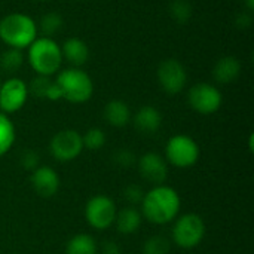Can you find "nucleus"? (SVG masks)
Listing matches in <instances>:
<instances>
[{
    "label": "nucleus",
    "mask_w": 254,
    "mask_h": 254,
    "mask_svg": "<svg viewBox=\"0 0 254 254\" xmlns=\"http://www.w3.org/2000/svg\"><path fill=\"white\" fill-rule=\"evenodd\" d=\"M141 216L153 225H167L179 217L182 199L176 189L159 185L144 193Z\"/></svg>",
    "instance_id": "obj_1"
},
{
    "label": "nucleus",
    "mask_w": 254,
    "mask_h": 254,
    "mask_svg": "<svg viewBox=\"0 0 254 254\" xmlns=\"http://www.w3.org/2000/svg\"><path fill=\"white\" fill-rule=\"evenodd\" d=\"M36 21L21 12L9 13L0 19V39L9 48L24 49L28 48L37 39Z\"/></svg>",
    "instance_id": "obj_2"
},
{
    "label": "nucleus",
    "mask_w": 254,
    "mask_h": 254,
    "mask_svg": "<svg viewBox=\"0 0 254 254\" xmlns=\"http://www.w3.org/2000/svg\"><path fill=\"white\" fill-rule=\"evenodd\" d=\"M61 46L52 37H37L28 46V63L39 76L55 74L63 64Z\"/></svg>",
    "instance_id": "obj_3"
},
{
    "label": "nucleus",
    "mask_w": 254,
    "mask_h": 254,
    "mask_svg": "<svg viewBox=\"0 0 254 254\" xmlns=\"http://www.w3.org/2000/svg\"><path fill=\"white\" fill-rule=\"evenodd\" d=\"M55 82L61 91V98L67 100L68 103H86L94 94V82L91 76L77 67L61 70Z\"/></svg>",
    "instance_id": "obj_4"
},
{
    "label": "nucleus",
    "mask_w": 254,
    "mask_h": 254,
    "mask_svg": "<svg viewBox=\"0 0 254 254\" xmlns=\"http://www.w3.org/2000/svg\"><path fill=\"white\" fill-rule=\"evenodd\" d=\"M205 222L199 214L188 213L176 219L173 226V241L180 249H195L205 237Z\"/></svg>",
    "instance_id": "obj_5"
},
{
    "label": "nucleus",
    "mask_w": 254,
    "mask_h": 254,
    "mask_svg": "<svg viewBox=\"0 0 254 254\" xmlns=\"http://www.w3.org/2000/svg\"><path fill=\"white\" fill-rule=\"evenodd\" d=\"M198 143L185 134L173 135L165 146V161L177 168L193 167L199 159Z\"/></svg>",
    "instance_id": "obj_6"
},
{
    "label": "nucleus",
    "mask_w": 254,
    "mask_h": 254,
    "mask_svg": "<svg viewBox=\"0 0 254 254\" xmlns=\"http://www.w3.org/2000/svg\"><path fill=\"white\" fill-rule=\"evenodd\" d=\"M189 106L199 115H213L216 113L223 103L222 92L211 83L199 82L189 89L188 94Z\"/></svg>",
    "instance_id": "obj_7"
},
{
    "label": "nucleus",
    "mask_w": 254,
    "mask_h": 254,
    "mask_svg": "<svg viewBox=\"0 0 254 254\" xmlns=\"http://www.w3.org/2000/svg\"><path fill=\"white\" fill-rule=\"evenodd\" d=\"M116 205L112 198L106 195H95L92 196L86 207H85V219L91 228L104 231L109 229L116 219Z\"/></svg>",
    "instance_id": "obj_8"
},
{
    "label": "nucleus",
    "mask_w": 254,
    "mask_h": 254,
    "mask_svg": "<svg viewBox=\"0 0 254 254\" xmlns=\"http://www.w3.org/2000/svg\"><path fill=\"white\" fill-rule=\"evenodd\" d=\"M49 150L57 161L71 162L83 150L82 135L74 129L58 131L49 143Z\"/></svg>",
    "instance_id": "obj_9"
},
{
    "label": "nucleus",
    "mask_w": 254,
    "mask_h": 254,
    "mask_svg": "<svg viewBox=\"0 0 254 254\" xmlns=\"http://www.w3.org/2000/svg\"><path fill=\"white\" fill-rule=\"evenodd\" d=\"M156 76H158V82H159L161 88L170 95L180 94L188 82L186 68L176 58L164 60L158 67Z\"/></svg>",
    "instance_id": "obj_10"
},
{
    "label": "nucleus",
    "mask_w": 254,
    "mask_h": 254,
    "mask_svg": "<svg viewBox=\"0 0 254 254\" xmlns=\"http://www.w3.org/2000/svg\"><path fill=\"white\" fill-rule=\"evenodd\" d=\"M28 98V85L19 77H10L0 86V112L12 115L19 112Z\"/></svg>",
    "instance_id": "obj_11"
},
{
    "label": "nucleus",
    "mask_w": 254,
    "mask_h": 254,
    "mask_svg": "<svg viewBox=\"0 0 254 254\" xmlns=\"http://www.w3.org/2000/svg\"><path fill=\"white\" fill-rule=\"evenodd\" d=\"M137 165L141 177L155 186L164 185L168 177V162L159 153H144L140 159H137Z\"/></svg>",
    "instance_id": "obj_12"
},
{
    "label": "nucleus",
    "mask_w": 254,
    "mask_h": 254,
    "mask_svg": "<svg viewBox=\"0 0 254 254\" xmlns=\"http://www.w3.org/2000/svg\"><path fill=\"white\" fill-rule=\"evenodd\" d=\"M30 182L33 190L42 198H52L60 189V176L55 170L46 165H40L34 171H31Z\"/></svg>",
    "instance_id": "obj_13"
},
{
    "label": "nucleus",
    "mask_w": 254,
    "mask_h": 254,
    "mask_svg": "<svg viewBox=\"0 0 254 254\" xmlns=\"http://www.w3.org/2000/svg\"><path fill=\"white\" fill-rule=\"evenodd\" d=\"M243 71V64L241 61L234 57V55H226L217 60V63L213 67V77L216 82L228 85L235 82Z\"/></svg>",
    "instance_id": "obj_14"
},
{
    "label": "nucleus",
    "mask_w": 254,
    "mask_h": 254,
    "mask_svg": "<svg viewBox=\"0 0 254 254\" xmlns=\"http://www.w3.org/2000/svg\"><path fill=\"white\" fill-rule=\"evenodd\" d=\"M162 125V115L155 106H143L134 116V127L144 135L155 134Z\"/></svg>",
    "instance_id": "obj_15"
},
{
    "label": "nucleus",
    "mask_w": 254,
    "mask_h": 254,
    "mask_svg": "<svg viewBox=\"0 0 254 254\" xmlns=\"http://www.w3.org/2000/svg\"><path fill=\"white\" fill-rule=\"evenodd\" d=\"M61 52L63 58H65L71 65L77 68L86 64L89 60V48L86 42H83L79 37H68L61 46Z\"/></svg>",
    "instance_id": "obj_16"
},
{
    "label": "nucleus",
    "mask_w": 254,
    "mask_h": 254,
    "mask_svg": "<svg viewBox=\"0 0 254 254\" xmlns=\"http://www.w3.org/2000/svg\"><path fill=\"white\" fill-rule=\"evenodd\" d=\"M131 118V109L122 100H112L104 107V121L115 128L127 127Z\"/></svg>",
    "instance_id": "obj_17"
},
{
    "label": "nucleus",
    "mask_w": 254,
    "mask_h": 254,
    "mask_svg": "<svg viewBox=\"0 0 254 254\" xmlns=\"http://www.w3.org/2000/svg\"><path fill=\"white\" fill-rule=\"evenodd\" d=\"M28 94L43 98V100H51V101H58L61 98V91L57 85L55 80H52L49 76H36L28 86Z\"/></svg>",
    "instance_id": "obj_18"
},
{
    "label": "nucleus",
    "mask_w": 254,
    "mask_h": 254,
    "mask_svg": "<svg viewBox=\"0 0 254 254\" xmlns=\"http://www.w3.org/2000/svg\"><path fill=\"white\" fill-rule=\"evenodd\" d=\"M141 220H143V216L138 210H135L134 207H127L116 213V219L113 225H116V229L121 234L131 235L138 231Z\"/></svg>",
    "instance_id": "obj_19"
},
{
    "label": "nucleus",
    "mask_w": 254,
    "mask_h": 254,
    "mask_svg": "<svg viewBox=\"0 0 254 254\" xmlns=\"http://www.w3.org/2000/svg\"><path fill=\"white\" fill-rule=\"evenodd\" d=\"M98 246L97 241L88 234L74 235L65 247V254H97Z\"/></svg>",
    "instance_id": "obj_20"
},
{
    "label": "nucleus",
    "mask_w": 254,
    "mask_h": 254,
    "mask_svg": "<svg viewBox=\"0 0 254 254\" xmlns=\"http://www.w3.org/2000/svg\"><path fill=\"white\" fill-rule=\"evenodd\" d=\"M15 138H16V131L13 122L7 115L0 112V158L12 149Z\"/></svg>",
    "instance_id": "obj_21"
},
{
    "label": "nucleus",
    "mask_w": 254,
    "mask_h": 254,
    "mask_svg": "<svg viewBox=\"0 0 254 254\" xmlns=\"http://www.w3.org/2000/svg\"><path fill=\"white\" fill-rule=\"evenodd\" d=\"M168 12L177 24H188L193 16V6L190 0H170Z\"/></svg>",
    "instance_id": "obj_22"
},
{
    "label": "nucleus",
    "mask_w": 254,
    "mask_h": 254,
    "mask_svg": "<svg viewBox=\"0 0 254 254\" xmlns=\"http://www.w3.org/2000/svg\"><path fill=\"white\" fill-rule=\"evenodd\" d=\"M63 27H64V18L60 12L55 10L45 13L40 19V24L37 25V28H40L45 37H52L54 34L60 33Z\"/></svg>",
    "instance_id": "obj_23"
},
{
    "label": "nucleus",
    "mask_w": 254,
    "mask_h": 254,
    "mask_svg": "<svg viewBox=\"0 0 254 254\" xmlns=\"http://www.w3.org/2000/svg\"><path fill=\"white\" fill-rule=\"evenodd\" d=\"M24 55L21 49L9 48L0 55V68L6 73H15L22 67Z\"/></svg>",
    "instance_id": "obj_24"
},
{
    "label": "nucleus",
    "mask_w": 254,
    "mask_h": 254,
    "mask_svg": "<svg viewBox=\"0 0 254 254\" xmlns=\"http://www.w3.org/2000/svg\"><path fill=\"white\" fill-rule=\"evenodd\" d=\"M171 250V241L164 235H155L149 238L143 246V254H168Z\"/></svg>",
    "instance_id": "obj_25"
},
{
    "label": "nucleus",
    "mask_w": 254,
    "mask_h": 254,
    "mask_svg": "<svg viewBox=\"0 0 254 254\" xmlns=\"http://www.w3.org/2000/svg\"><path fill=\"white\" fill-rule=\"evenodd\" d=\"M83 149L88 150H100L106 144V134L100 128H91L82 135Z\"/></svg>",
    "instance_id": "obj_26"
},
{
    "label": "nucleus",
    "mask_w": 254,
    "mask_h": 254,
    "mask_svg": "<svg viewBox=\"0 0 254 254\" xmlns=\"http://www.w3.org/2000/svg\"><path fill=\"white\" fill-rule=\"evenodd\" d=\"M112 158H113V162L116 165L124 167V168H129V167L137 164V156L129 149H118Z\"/></svg>",
    "instance_id": "obj_27"
},
{
    "label": "nucleus",
    "mask_w": 254,
    "mask_h": 254,
    "mask_svg": "<svg viewBox=\"0 0 254 254\" xmlns=\"http://www.w3.org/2000/svg\"><path fill=\"white\" fill-rule=\"evenodd\" d=\"M144 190L141 186L138 185H129L124 189V198L128 201V204L135 205V204H141L143 198H144Z\"/></svg>",
    "instance_id": "obj_28"
},
{
    "label": "nucleus",
    "mask_w": 254,
    "mask_h": 254,
    "mask_svg": "<svg viewBox=\"0 0 254 254\" xmlns=\"http://www.w3.org/2000/svg\"><path fill=\"white\" fill-rule=\"evenodd\" d=\"M39 155L34 152V150H25V152H22V155H21V165H22V168L24 170H27V171H34L37 167H40V162H39Z\"/></svg>",
    "instance_id": "obj_29"
},
{
    "label": "nucleus",
    "mask_w": 254,
    "mask_h": 254,
    "mask_svg": "<svg viewBox=\"0 0 254 254\" xmlns=\"http://www.w3.org/2000/svg\"><path fill=\"white\" fill-rule=\"evenodd\" d=\"M235 27L240 28V30H247L253 25V13L250 10H243L240 13H237L235 16V21H234Z\"/></svg>",
    "instance_id": "obj_30"
},
{
    "label": "nucleus",
    "mask_w": 254,
    "mask_h": 254,
    "mask_svg": "<svg viewBox=\"0 0 254 254\" xmlns=\"http://www.w3.org/2000/svg\"><path fill=\"white\" fill-rule=\"evenodd\" d=\"M101 253L103 254H122L121 247L118 243L115 241H106L101 247Z\"/></svg>",
    "instance_id": "obj_31"
},
{
    "label": "nucleus",
    "mask_w": 254,
    "mask_h": 254,
    "mask_svg": "<svg viewBox=\"0 0 254 254\" xmlns=\"http://www.w3.org/2000/svg\"><path fill=\"white\" fill-rule=\"evenodd\" d=\"M243 3L246 4V9L253 12L254 10V0H243Z\"/></svg>",
    "instance_id": "obj_32"
},
{
    "label": "nucleus",
    "mask_w": 254,
    "mask_h": 254,
    "mask_svg": "<svg viewBox=\"0 0 254 254\" xmlns=\"http://www.w3.org/2000/svg\"><path fill=\"white\" fill-rule=\"evenodd\" d=\"M1 82H3V80H1V77H0V86H1Z\"/></svg>",
    "instance_id": "obj_33"
},
{
    "label": "nucleus",
    "mask_w": 254,
    "mask_h": 254,
    "mask_svg": "<svg viewBox=\"0 0 254 254\" xmlns=\"http://www.w3.org/2000/svg\"><path fill=\"white\" fill-rule=\"evenodd\" d=\"M39 1H46V0H39Z\"/></svg>",
    "instance_id": "obj_34"
}]
</instances>
